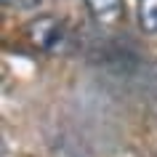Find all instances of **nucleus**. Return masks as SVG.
I'll list each match as a JSON object with an SVG mask.
<instances>
[{"mask_svg": "<svg viewBox=\"0 0 157 157\" xmlns=\"http://www.w3.org/2000/svg\"><path fill=\"white\" fill-rule=\"evenodd\" d=\"M27 40L37 51L59 53V51H64L69 35H67L64 21H59L56 16H37L27 24Z\"/></svg>", "mask_w": 157, "mask_h": 157, "instance_id": "nucleus-1", "label": "nucleus"}, {"mask_svg": "<svg viewBox=\"0 0 157 157\" xmlns=\"http://www.w3.org/2000/svg\"><path fill=\"white\" fill-rule=\"evenodd\" d=\"M85 8H88L91 19L101 27H115L125 19L123 0H85Z\"/></svg>", "mask_w": 157, "mask_h": 157, "instance_id": "nucleus-2", "label": "nucleus"}, {"mask_svg": "<svg viewBox=\"0 0 157 157\" xmlns=\"http://www.w3.org/2000/svg\"><path fill=\"white\" fill-rule=\"evenodd\" d=\"M139 6V27L147 35H157V0H136Z\"/></svg>", "mask_w": 157, "mask_h": 157, "instance_id": "nucleus-3", "label": "nucleus"}, {"mask_svg": "<svg viewBox=\"0 0 157 157\" xmlns=\"http://www.w3.org/2000/svg\"><path fill=\"white\" fill-rule=\"evenodd\" d=\"M8 8H21V11H27V8H35L40 0H3Z\"/></svg>", "mask_w": 157, "mask_h": 157, "instance_id": "nucleus-4", "label": "nucleus"}]
</instances>
